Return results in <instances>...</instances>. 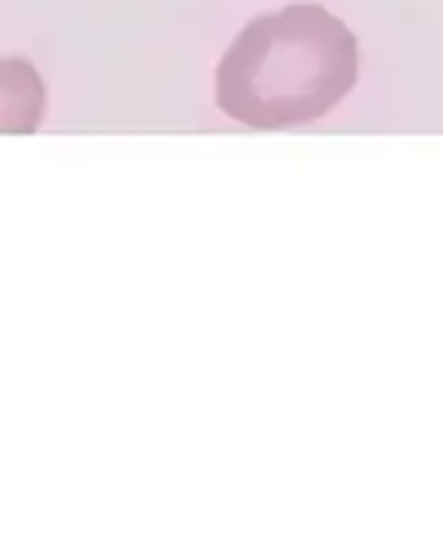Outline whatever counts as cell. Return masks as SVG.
Wrapping results in <instances>:
<instances>
[{
	"label": "cell",
	"mask_w": 443,
	"mask_h": 537,
	"mask_svg": "<svg viewBox=\"0 0 443 537\" xmlns=\"http://www.w3.org/2000/svg\"><path fill=\"white\" fill-rule=\"evenodd\" d=\"M357 39L319 3L250 20L216 66V105L230 119L277 130L327 116L357 84Z\"/></svg>",
	"instance_id": "1"
},
{
	"label": "cell",
	"mask_w": 443,
	"mask_h": 537,
	"mask_svg": "<svg viewBox=\"0 0 443 537\" xmlns=\"http://www.w3.org/2000/svg\"><path fill=\"white\" fill-rule=\"evenodd\" d=\"M45 84L25 58H0V133H34L45 116Z\"/></svg>",
	"instance_id": "2"
}]
</instances>
